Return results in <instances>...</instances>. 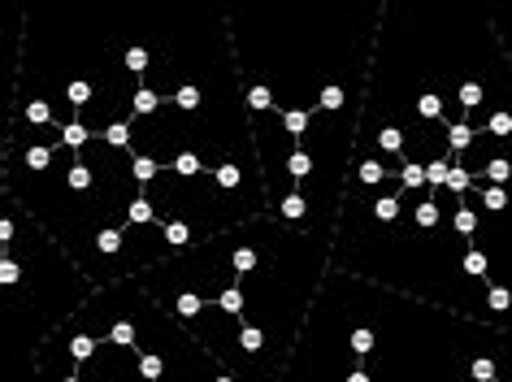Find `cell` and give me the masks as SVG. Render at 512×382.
<instances>
[{
    "instance_id": "1",
    "label": "cell",
    "mask_w": 512,
    "mask_h": 382,
    "mask_svg": "<svg viewBox=\"0 0 512 382\" xmlns=\"http://www.w3.org/2000/svg\"><path fill=\"white\" fill-rule=\"evenodd\" d=\"M96 291L27 209L0 196V382H40V348Z\"/></svg>"
},
{
    "instance_id": "2",
    "label": "cell",
    "mask_w": 512,
    "mask_h": 382,
    "mask_svg": "<svg viewBox=\"0 0 512 382\" xmlns=\"http://www.w3.org/2000/svg\"><path fill=\"white\" fill-rule=\"evenodd\" d=\"M491 22H495V35L504 44V53L512 61V5H491Z\"/></svg>"
}]
</instances>
